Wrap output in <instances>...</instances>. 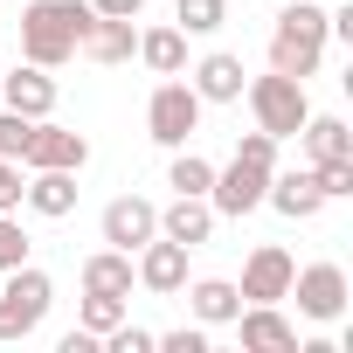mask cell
<instances>
[{"instance_id": "5bb4252c", "label": "cell", "mask_w": 353, "mask_h": 353, "mask_svg": "<svg viewBox=\"0 0 353 353\" xmlns=\"http://www.w3.org/2000/svg\"><path fill=\"white\" fill-rule=\"evenodd\" d=\"M229 325L243 332V346H250V353H298V325H291L277 305H243Z\"/></svg>"}, {"instance_id": "4316f807", "label": "cell", "mask_w": 353, "mask_h": 353, "mask_svg": "<svg viewBox=\"0 0 353 353\" xmlns=\"http://www.w3.org/2000/svg\"><path fill=\"white\" fill-rule=\"evenodd\" d=\"M28 250H35V243H28V229H21L14 215H0V270H14V263H28Z\"/></svg>"}, {"instance_id": "30bf717a", "label": "cell", "mask_w": 353, "mask_h": 353, "mask_svg": "<svg viewBox=\"0 0 353 353\" xmlns=\"http://www.w3.org/2000/svg\"><path fill=\"white\" fill-rule=\"evenodd\" d=\"M97 236H104L111 250H125V256H132L139 243H152V236H159V208H152L145 194H118V201L104 208V222H97Z\"/></svg>"}, {"instance_id": "f546056e", "label": "cell", "mask_w": 353, "mask_h": 353, "mask_svg": "<svg viewBox=\"0 0 353 353\" xmlns=\"http://www.w3.org/2000/svg\"><path fill=\"white\" fill-rule=\"evenodd\" d=\"M97 346H111V353H152V332H145V325H132V319H125V325H111V332H104V339H97Z\"/></svg>"}, {"instance_id": "52a82bcc", "label": "cell", "mask_w": 353, "mask_h": 353, "mask_svg": "<svg viewBox=\"0 0 353 353\" xmlns=\"http://www.w3.org/2000/svg\"><path fill=\"white\" fill-rule=\"evenodd\" d=\"M263 188H270V166H256V159H229V166H215V181H208V208L215 215H229V222H243L250 208H263Z\"/></svg>"}, {"instance_id": "4dcf8cb0", "label": "cell", "mask_w": 353, "mask_h": 353, "mask_svg": "<svg viewBox=\"0 0 353 353\" xmlns=\"http://www.w3.org/2000/svg\"><path fill=\"white\" fill-rule=\"evenodd\" d=\"M236 152H243V159H256V166H270V173H277V139H270V132H263V125H256V132H243V139H236Z\"/></svg>"}, {"instance_id": "3957f363", "label": "cell", "mask_w": 353, "mask_h": 353, "mask_svg": "<svg viewBox=\"0 0 353 353\" xmlns=\"http://www.w3.org/2000/svg\"><path fill=\"white\" fill-rule=\"evenodd\" d=\"M49 305H56V284H49V270H35V263H14V270H0V339H28L42 319H49Z\"/></svg>"}, {"instance_id": "d4e9b609", "label": "cell", "mask_w": 353, "mask_h": 353, "mask_svg": "<svg viewBox=\"0 0 353 353\" xmlns=\"http://www.w3.org/2000/svg\"><path fill=\"white\" fill-rule=\"evenodd\" d=\"M77 325L104 339L111 325H125V298H118V291H83V305H77Z\"/></svg>"}, {"instance_id": "8fae6325", "label": "cell", "mask_w": 353, "mask_h": 353, "mask_svg": "<svg viewBox=\"0 0 353 353\" xmlns=\"http://www.w3.org/2000/svg\"><path fill=\"white\" fill-rule=\"evenodd\" d=\"M291 270H298V263H291V250L256 243V250H250V263H243V284H236V291H243V305H277V298L291 291Z\"/></svg>"}, {"instance_id": "ffe728a7", "label": "cell", "mask_w": 353, "mask_h": 353, "mask_svg": "<svg viewBox=\"0 0 353 353\" xmlns=\"http://www.w3.org/2000/svg\"><path fill=\"white\" fill-rule=\"evenodd\" d=\"M132 56H139L152 77H181V70H188V35L173 28V21H166V28H139V49H132Z\"/></svg>"}, {"instance_id": "4fadbf2b", "label": "cell", "mask_w": 353, "mask_h": 353, "mask_svg": "<svg viewBox=\"0 0 353 353\" xmlns=\"http://www.w3.org/2000/svg\"><path fill=\"white\" fill-rule=\"evenodd\" d=\"M188 83H194V97H201V104H236V97H243V83H250V70H243V56L208 49V56L188 70Z\"/></svg>"}, {"instance_id": "d6a6232c", "label": "cell", "mask_w": 353, "mask_h": 353, "mask_svg": "<svg viewBox=\"0 0 353 353\" xmlns=\"http://www.w3.org/2000/svg\"><path fill=\"white\" fill-rule=\"evenodd\" d=\"M145 0H90V14H111V21H139Z\"/></svg>"}, {"instance_id": "5b68a950", "label": "cell", "mask_w": 353, "mask_h": 353, "mask_svg": "<svg viewBox=\"0 0 353 353\" xmlns=\"http://www.w3.org/2000/svg\"><path fill=\"white\" fill-rule=\"evenodd\" d=\"M201 97H194V83H181V77H166L152 97H145V132H152V145H188L194 132H201Z\"/></svg>"}, {"instance_id": "7c38bea8", "label": "cell", "mask_w": 353, "mask_h": 353, "mask_svg": "<svg viewBox=\"0 0 353 353\" xmlns=\"http://www.w3.org/2000/svg\"><path fill=\"white\" fill-rule=\"evenodd\" d=\"M0 104L21 111V118H49V111H56V70H42V63L0 70Z\"/></svg>"}, {"instance_id": "d6986e66", "label": "cell", "mask_w": 353, "mask_h": 353, "mask_svg": "<svg viewBox=\"0 0 353 353\" xmlns=\"http://www.w3.org/2000/svg\"><path fill=\"white\" fill-rule=\"evenodd\" d=\"M188 291V312H194V325H229L236 312H243V291L229 284V277H194V284H181Z\"/></svg>"}, {"instance_id": "f1b7e54d", "label": "cell", "mask_w": 353, "mask_h": 353, "mask_svg": "<svg viewBox=\"0 0 353 353\" xmlns=\"http://www.w3.org/2000/svg\"><path fill=\"white\" fill-rule=\"evenodd\" d=\"M28 125H35V118H21V111H0V159H14V166H21V145H28Z\"/></svg>"}, {"instance_id": "cb8c5ba5", "label": "cell", "mask_w": 353, "mask_h": 353, "mask_svg": "<svg viewBox=\"0 0 353 353\" xmlns=\"http://www.w3.org/2000/svg\"><path fill=\"white\" fill-rule=\"evenodd\" d=\"M229 21V0H173V28L181 35H215Z\"/></svg>"}, {"instance_id": "8992f818", "label": "cell", "mask_w": 353, "mask_h": 353, "mask_svg": "<svg viewBox=\"0 0 353 353\" xmlns=\"http://www.w3.org/2000/svg\"><path fill=\"white\" fill-rule=\"evenodd\" d=\"M284 298H298V312H305L312 325H332V319L346 312L353 284H346L339 263H305V270H291V291H284Z\"/></svg>"}, {"instance_id": "ba28073f", "label": "cell", "mask_w": 353, "mask_h": 353, "mask_svg": "<svg viewBox=\"0 0 353 353\" xmlns=\"http://www.w3.org/2000/svg\"><path fill=\"white\" fill-rule=\"evenodd\" d=\"M42 166H70V173H83V166H90V139L70 132V125L35 118V125H28V145H21V173H42Z\"/></svg>"}, {"instance_id": "603a6c76", "label": "cell", "mask_w": 353, "mask_h": 353, "mask_svg": "<svg viewBox=\"0 0 353 353\" xmlns=\"http://www.w3.org/2000/svg\"><path fill=\"white\" fill-rule=\"evenodd\" d=\"M208 181H215V166L194 152V145H173V166H166V188L173 194H201L208 201Z\"/></svg>"}, {"instance_id": "6da1fadb", "label": "cell", "mask_w": 353, "mask_h": 353, "mask_svg": "<svg viewBox=\"0 0 353 353\" xmlns=\"http://www.w3.org/2000/svg\"><path fill=\"white\" fill-rule=\"evenodd\" d=\"M83 28H90V0H28L21 8V56L42 70H63L77 56Z\"/></svg>"}, {"instance_id": "9a60e30c", "label": "cell", "mask_w": 353, "mask_h": 353, "mask_svg": "<svg viewBox=\"0 0 353 353\" xmlns=\"http://www.w3.org/2000/svg\"><path fill=\"white\" fill-rule=\"evenodd\" d=\"M263 201L284 215V222H312L319 208H325V194H319V181H312V166H291V173H270V188H263Z\"/></svg>"}, {"instance_id": "44dd1931", "label": "cell", "mask_w": 353, "mask_h": 353, "mask_svg": "<svg viewBox=\"0 0 353 353\" xmlns=\"http://www.w3.org/2000/svg\"><path fill=\"white\" fill-rule=\"evenodd\" d=\"M298 139H305L312 166H319V159H353V132H346V118H332V111H312V118L298 125Z\"/></svg>"}, {"instance_id": "7402d4cb", "label": "cell", "mask_w": 353, "mask_h": 353, "mask_svg": "<svg viewBox=\"0 0 353 353\" xmlns=\"http://www.w3.org/2000/svg\"><path fill=\"white\" fill-rule=\"evenodd\" d=\"M132 284H139V270H132V256L125 250H90L83 256V291H118V298H132Z\"/></svg>"}, {"instance_id": "2e32d148", "label": "cell", "mask_w": 353, "mask_h": 353, "mask_svg": "<svg viewBox=\"0 0 353 353\" xmlns=\"http://www.w3.org/2000/svg\"><path fill=\"white\" fill-rule=\"evenodd\" d=\"M21 201H28L42 222H63V215L77 208V173H70V166H42V173H28V181H21Z\"/></svg>"}, {"instance_id": "83f0119b", "label": "cell", "mask_w": 353, "mask_h": 353, "mask_svg": "<svg viewBox=\"0 0 353 353\" xmlns=\"http://www.w3.org/2000/svg\"><path fill=\"white\" fill-rule=\"evenodd\" d=\"M159 353H208V325H173V332H152Z\"/></svg>"}, {"instance_id": "277c9868", "label": "cell", "mask_w": 353, "mask_h": 353, "mask_svg": "<svg viewBox=\"0 0 353 353\" xmlns=\"http://www.w3.org/2000/svg\"><path fill=\"white\" fill-rule=\"evenodd\" d=\"M243 97H250V111H256V125L270 132V139H298V125L312 118V97H305V83L298 77H250L243 83Z\"/></svg>"}, {"instance_id": "ac0fdd59", "label": "cell", "mask_w": 353, "mask_h": 353, "mask_svg": "<svg viewBox=\"0 0 353 353\" xmlns=\"http://www.w3.org/2000/svg\"><path fill=\"white\" fill-rule=\"evenodd\" d=\"M132 49H139V28L132 21H111V14H90V28H83V42H77V56H90V63H132Z\"/></svg>"}, {"instance_id": "484cf974", "label": "cell", "mask_w": 353, "mask_h": 353, "mask_svg": "<svg viewBox=\"0 0 353 353\" xmlns=\"http://www.w3.org/2000/svg\"><path fill=\"white\" fill-rule=\"evenodd\" d=\"M312 181H319L325 201H346V194H353V159H319V166H312Z\"/></svg>"}, {"instance_id": "9c48e42d", "label": "cell", "mask_w": 353, "mask_h": 353, "mask_svg": "<svg viewBox=\"0 0 353 353\" xmlns=\"http://www.w3.org/2000/svg\"><path fill=\"white\" fill-rule=\"evenodd\" d=\"M132 270H139V284H145V291L181 298V284H188V243L152 236V243H139V250H132Z\"/></svg>"}, {"instance_id": "e0dca14e", "label": "cell", "mask_w": 353, "mask_h": 353, "mask_svg": "<svg viewBox=\"0 0 353 353\" xmlns=\"http://www.w3.org/2000/svg\"><path fill=\"white\" fill-rule=\"evenodd\" d=\"M215 208L201 201V194H173V208H159V236H173V243H188V250H201L208 236H215Z\"/></svg>"}, {"instance_id": "7a4b0ae2", "label": "cell", "mask_w": 353, "mask_h": 353, "mask_svg": "<svg viewBox=\"0 0 353 353\" xmlns=\"http://www.w3.org/2000/svg\"><path fill=\"white\" fill-rule=\"evenodd\" d=\"M325 42H332V28H325V8L319 0H291V8L277 14V28H270V70L277 77H319V63H325Z\"/></svg>"}, {"instance_id": "1f68e13d", "label": "cell", "mask_w": 353, "mask_h": 353, "mask_svg": "<svg viewBox=\"0 0 353 353\" xmlns=\"http://www.w3.org/2000/svg\"><path fill=\"white\" fill-rule=\"evenodd\" d=\"M14 208H21V166L0 159V215H14Z\"/></svg>"}]
</instances>
